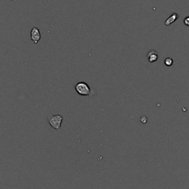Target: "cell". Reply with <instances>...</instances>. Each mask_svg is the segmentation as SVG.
<instances>
[{
	"instance_id": "obj_1",
	"label": "cell",
	"mask_w": 189,
	"mask_h": 189,
	"mask_svg": "<svg viewBox=\"0 0 189 189\" xmlns=\"http://www.w3.org/2000/svg\"><path fill=\"white\" fill-rule=\"evenodd\" d=\"M63 119L64 118L60 115H48L47 120L48 123L50 124V127L55 130L59 131L61 129V126H62Z\"/></svg>"
},
{
	"instance_id": "obj_2",
	"label": "cell",
	"mask_w": 189,
	"mask_h": 189,
	"mask_svg": "<svg viewBox=\"0 0 189 189\" xmlns=\"http://www.w3.org/2000/svg\"><path fill=\"white\" fill-rule=\"evenodd\" d=\"M75 89L78 95L82 96H89L91 95V88L85 82H78L75 85Z\"/></svg>"
},
{
	"instance_id": "obj_3",
	"label": "cell",
	"mask_w": 189,
	"mask_h": 189,
	"mask_svg": "<svg viewBox=\"0 0 189 189\" xmlns=\"http://www.w3.org/2000/svg\"><path fill=\"white\" fill-rule=\"evenodd\" d=\"M30 39L33 41L34 44H38L39 41L41 40V35L40 30H39V29L36 28V27H33V28H32L31 31H30Z\"/></svg>"
},
{
	"instance_id": "obj_4",
	"label": "cell",
	"mask_w": 189,
	"mask_h": 189,
	"mask_svg": "<svg viewBox=\"0 0 189 189\" xmlns=\"http://www.w3.org/2000/svg\"><path fill=\"white\" fill-rule=\"evenodd\" d=\"M147 59L150 63H154L157 61L158 59V53L156 50H151L150 51L147 53Z\"/></svg>"
},
{
	"instance_id": "obj_5",
	"label": "cell",
	"mask_w": 189,
	"mask_h": 189,
	"mask_svg": "<svg viewBox=\"0 0 189 189\" xmlns=\"http://www.w3.org/2000/svg\"><path fill=\"white\" fill-rule=\"evenodd\" d=\"M178 17H179L178 14L176 13H174L172 14V16H171L170 17H168V19H166V21H165V25H167V26L172 25V23H174V21H176L177 20Z\"/></svg>"
},
{
	"instance_id": "obj_6",
	"label": "cell",
	"mask_w": 189,
	"mask_h": 189,
	"mask_svg": "<svg viewBox=\"0 0 189 189\" xmlns=\"http://www.w3.org/2000/svg\"><path fill=\"white\" fill-rule=\"evenodd\" d=\"M164 63L167 66H171L173 64V59L172 58H167L165 59Z\"/></svg>"
},
{
	"instance_id": "obj_7",
	"label": "cell",
	"mask_w": 189,
	"mask_h": 189,
	"mask_svg": "<svg viewBox=\"0 0 189 189\" xmlns=\"http://www.w3.org/2000/svg\"><path fill=\"white\" fill-rule=\"evenodd\" d=\"M140 120L142 123L146 124L147 123V121H148V118H147V117L145 116V115H143V116L140 118Z\"/></svg>"
},
{
	"instance_id": "obj_8",
	"label": "cell",
	"mask_w": 189,
	"mask_h": 189,
	"mask_svg": "<svg viewBox=\"0 0 189 189\" xmlns=\"http://www.w3.org/2000/svg\"><path fill=\"white\" fill-rule=\"evenodd\" d=\"M183 22H184V25H186V26L189 27V17H185L183 20Z\"/></svg>"
}]
</instances>
